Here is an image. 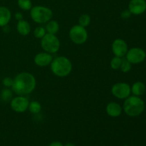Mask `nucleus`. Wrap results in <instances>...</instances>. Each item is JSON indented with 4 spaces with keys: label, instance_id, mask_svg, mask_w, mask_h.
<instances>
[{
    "label": "nucleus",
    "instance_id": "obj_1",
    "mask_svg": "<svg viewBox=\"0 0 146 146\" xmlns=\"http://www.w3.org/2000/svg\"><path fill=\"white\" fill-rule=\"evenodd\" d=\"M36 81L33 74L29 72L19 74L13 78L11 90L18 96H25L31 94L35 89Z\"/></svg>",
    "mask_w": 146,
    "mask_h": 146
},
{
    "label": "nucleus",
    "instance_id": "obj_2",
    "mask_svg": "<svg viewBox=\"0 0 146 146\" xmlns=\"http://www.w3.org/2000/svg\"><path fill=\"white\" fill-rule=\"evenodd\" d=\"M123 109L128 116H138L145 110V103L139 96H130L125 98L123 106Z\"/></svg>",
    "mask_w": 146,
    "mask_h": 146
},
{
    "label": "nucleus",
    "instance_id": "obj_3",
    "mask_svg": "<svg viewBox=\"0 0 146 146\" xmlns=\"http://www.w3.org/2000/svg\"><path fill=\"white\" fill-rule=\"evenodd\" d=\"M51 72L58 77H66L72 71V63L66 56H58L53 58L51 64Z\"/></svg>",
    "mask_w": 146,
    "mask_h": 146
},
{
    "label": "nucleus",
    "instance_id": "obj_4",
    "mask_svg": "<svg viewBox=\"0 0 146 146\" xmlns=\"http://www.w3.org/2000/svg\"><path fill=\"white\" fill-rule=\"evenodd\" d=\"M30 16L33 21L36 24H46L52 18L53 11L44 6H34L30 10Z\"/></svg>",
    "mask_w": 146,
    "mask_h": 146
},
{
    "label": "nucleus",
    "instance_id": "obj_5",
    "mask_svg": "<svg viewBox=\"0 0 146 146\" xmlns=\"http://www.w3.org/2000/svg\"><path fill=\"white\" fill-rule=\"evenodd\" d=\"M41 46L46 52L49 54H55L59 50L61 43L56 34H46L41 38Z\"/></svg>",
    "mask_w": 146,
    "mask_h": 146
},
{
    "label": "nucleus",
    "instance_id": "obj_6",
    "mask_svg": "<svg viewBox=\"0 0 146 146\" xmlns=\"http://www.w3.org/2000/svg\"><path fill=\"white\" fill-rule=\"evenodd\" d=\"M68 36L71 41L75 44H84L88 39V31L85 27L80 26L79 24L74 25L70 29Z\"/></svg>",
    "mask_w": 146,
    "mask_h": 146
},
{
    "label": "nucleus",
    "instance_id": "obj_7",
    "mask_svg": "<svg viewBox=\"0 0 146 146\" xmlns=\"http://www.w3.org/2000/svg\"><path fill=\"white\" fill-rule=\"evenodd\" d=\"M111 94L118 99H125L131 96V86L125 82H119L113 84L111 87Z\"/></svg>",
    "mask_w": 146,
    "mask_h": 146
},
{
    "label": "nucleus",
    "instance_id": "obj_8",
    "mask_svg": "<svg viewBox=\"0 0 146 146\" xmlns=\"http://www.w3.org/2000/svg\"><path fill=\"white\" fill-rule=\"evenodd\" d=\"M146 58V53L143 48L134 47L128 50L125 58L131 64H141Z\"/></svg>",
    "mask_w": 146,
    "mask_h": 146
},
{
    "label": "nucleus",
    "instance_id": "obj_9",
    "mask_svg": "<svg viewBox=\"0 0 146 146\" xmlns=\"http://www.w3.org/2000/svg\"><path fill=\"white\" fill-rule=\"evenodd\" d=\"M29 104V101L28 98L24 96H16L13 98L10 101V107L11 109L19 113H24L25 111H27L28 110Z\"/></svg>",
    "mask_w": 146,
    "mask_h": 146
},
{
    "label": "nucleus",
    "instance_id": "obj_10",
    "mask_svg": "<svg viewBox=\"0 0 146 146\" xmlns=\"http://www.w3.org/2000/svg\"><path fill=\"white\" fill-rule=\"evenodd\" d=\"M112 52L115 56L123 58L125 56L127 51L128 50V46L127 43L122 38H116L114 40L111 46Z\"/></svg>",
    "mask_w": 146,
    "mask_h": 146
},
{
    "label": "nucleus",
    "instance_id": "obj_11",
    "mask_svg": "<svg viewBox=\"0 0 146 146\" xmlns=\"http://www.w3.org/2000/svg\"><path fill=\"white\" fill-rule=\"evenodd\" d=\"M128 10L134 15H140L146 11L145 0H131L128 4Z\"/></svg>",
    "mask_w": 146,
    "mask_h": 146
},
{
    "label": "nucleus",
    "instance_id": "obj_12",
    "mask_svg": "<svg viewBox=\"0 0 146 146\" xmlns=\"http://www.w3.org/2000/svg\"><path fill=\"white\" fill-rule=\"evenodd\" d=\"M53 60V56L51 54L48 52H40L36 54L34 58V64L39 67L48 66L51 64Z\"/></svg>",
    "mask_w": 146,
    "mask_h": 146
},
{
    "label": "nucleus",
    "instance_id": "obj_13",
    "mask_svg": "<svg viewBox=\"0 0 146 146\" xmlns=\"http://www.w3.org/2000/svg\"><path fill=\"white\" fill-rule=\"evenodd\" d=\"M107 114L110 117L112 118H116L120 116L122 113L123 108L119 104L116 102H110L107 104L106 108Z\"/></svg>",
    "mask_w": 146,
    "mask_h": 146
},
{
    "label": "nucleus",
    "instance_id": "obj_14",
    "mask_svg": "<svg viewBox=\"0 0 146 146\" xmlns=\"http://www.w3.org/2000/svg\"><path fill=\"white\" fill-rule=\"evenodd\" d=\"M11 19V11L6 7H0V27L8 25Z\"/></svg>",
    "mask_w": 146,
    "mask_h": 146
},
{
    "label": "nucleus",
    "instance_id": "obj_15",
    "mask_svg": "<svg viewBox=\"0 0 146 146\" xmlns=\"http://www.w3.org/2000/svg\"><path fill=\"white\" fill-rule=\"evenodd\" d=\"M17 30L19 34L21 36H27L31 32V25L27 21L21 19L18 21L17 24Z\"/></svg>",
    "mask_w": 146,
    "mask_h": 146
},
{
    "label": "nucleus",
    "instance_id": "obj_16",
    "mask_svg": "<svg viewBox=\"0 0 146 146\" xmlns=\"http://www.w3.org/2000/svg\"><path fill=\"white\" fill-rule=\"evenodd\" d=\"M131 90L133 96H140L145 93V85L141 81H137L133 84L132 86L131 87Z\"/></svg>",
    "mask_w": 146,
    "mask_h": 146
},
{
    "label": "nucleus",
    "instance_id": "obj_17",
    "mask_svg": "<svg viewBox=\"0 0 146 146\" xmlns=\"http://www.w3.org/2000/svg\"><path fill=\"white\" fill-rule=\"evenodd\" d=\"M45 29L46 33L51 34H56L59 31V24L55 20H50L48 22L46 23Z\"/></svg>",
    "mask_w": 146,
    "mask_h": 146
},
{
    "label": "nucleus",
    "instance_id": "obj_18",
    "mask_svg": "<svg viewBox=\"0 0 146 146\" xmlns=\"http://www.w3.org/2000/svg\"><path fill=\"white\" fill-rule=\"evenodd\" d=\"M0 98L3 102L8 103L11 101L13 98L12 90H10L9 88H5L1 91L0 94Z\"/></svg>",
    "mask_w": 146,
    "mask_h": 146
},
{
    "label": "nucleus",
    "instance_id": "obj_19",
    "mask_svg": "<svg viewBox=\"0 0 146 146\" xmlns=\"http://www.w3.org/2000/svg\"><path fill=\"white\" fill-rule=\"evenodd\" d=\"M28 110L32 114H38L41 111V105L39 102L36 101H33L29 102Z\"/></svg>",
    "mask_w": 146,
    "mask_h": 146
},
{
    "label": "nucleus",
    "instance_id": "obj_20",
    "mask_svg": "<svg viewBox=\"0 0 146 146\" xmlns=\"http://www.w3.org/2000/svg\"><path fill=\"white\" fill-rule=\"evenodd\" d=\"M17 4L21 9L29 11L32 8V2L31 0H17Z\"/></svg>",
    "mask_w": 146,
    "mask_h": 146
},
{
    "label": "nucleus",
    "instance_id": "obj_21",
    "mask_svg": "<svg viewBox=\"0 0 146 146\" xmlns=\"http://www.w3.org/2000/svg\"><path fill=\"white\" fill-rule=\"evenodd\" d=\"M91 23V17L88 14H84L78 18V24L83 27H87Z\"/></svg>",
    "mask_w": 146,
    "mask_h": 146
},
{
    "label": "nucleus",
    "instance_id": "obj_22",
    "mask_svg": "<svg viewBox=\"0 0 146 146\" xmlns=\"http://www.w3.org/2000/svg\"><path fill=\"white\" fill-rule=\"evenodd\" d=\"M122 59L123 58H120V57L118 56H114L113 58L111 60V62H110L111 68L113 70L120 69L121 62H122Z\"/></svg>",
    "mask_w": 146,
    "mask_h": 146
},
{
    "label": "nucleus",
    "instance_id": "obj_23",
    "mask_svg": "<svg viewBox=\"0 0 146 146\" xmlns=\"http://www.w3.org/2000/svg\"><path fill=\"white\" fill-rule=\"evenodd\" d=\"M46 34V31L45 29V27H41V26L36 27L34 31V36L36 38H39V39L42 38Z\"/></svg>",
    "mask_w": 146,
    "mask_h": 146
},
{
    "label": "nucleus",
    "instance_id": "obj_24",
    "mask_svg": "<svg viewBox=\"0 0 146 146\" xmlns=\"http://www.w3.org/2000/svg\"><path fill=\"white\" fill-rule=\"evenodd\" d=\"M131 65H132V64H131L126 58H123L121 67H120V69H121V71H122L123 73H128L131 71Z\"/></svg>",
    "mask_w": 146,
    "mask_h": 146
},
{
    "label": "nucleus",
    "instance_id": "obj_25",
    "mask_svg": "<svg viewBox=\"0 0 146 146\" xmlns=\"http://www.w3.org/2000/svg\"><path fill=\"white\" fill-rule=\"evenodd\" d=\"M2 84L6 88H10L13 84V78L11 77H5L2 80Z\"/></svg>",
    "mask_w": 146,
    "mask_h": 146
},
{
    "label": "nucleus",
    "instance_id": "obj_26",
    "mask_svg": "<svg viewBox=\"0 0 146 146\" xmlns=\"http://www.w3.org/2000/svg\"><path fill=\"white\" fill-rule=\"evenodd\" d=\"M131 15H132V14H131V11H130L128 9L123 10L121 14V18L123 19H126L130 18V17H131Z\"/></svg>",
    "mask_w": 146,
    "mask_h": 146
},
{
    "label": "nucleus",
    "instance_id": "obj_27",
    "mask_svg": "<svg viewBox=\"0 0 146 146\" xmlns=\"http://www.w3.org/2000/svg\"><path fill=\"white\" fill-rule=\"evenodd\" d=\"M14 17L17 21H20V20L23 19V15L21 12H17L14 14Z\"/></svg>",
    "mask_w": 146,
    "mask_h": 146
},
{
    "label": "nucleus",
    "instance_id": "obj_28",
    "mask_svg": "<svg viewBox=\"0 0 146 146\" xmlns=\"http://www.w3.org/2000/svg\"><path fill=\"white\" fill-rule=\"evenodd\" d=\"M48 146H64L63 144L61 143L59 141H54V142H52L51 144H50Z\"/></svg>",
    "mask_w": 146,
    "mask_h": 146
},
{
    "label": "nucleus",
    "instance_id": "obj_29",
    "mask_svg": "<svg viewBox=\"0 0 146 146\" xmlns=\"http://www.w3.org/2000/svg\"><path fill=\"white\" fill-rule=\"evenodd\" d=\"M2 29H3V31H4L5 33H9V31H10V29L8 25L4 26V27H2Z\"/></svg>",
    "mask_w": 146,
    "mask_h": 146
},
{
    "label": "nucleus",
    "instance_id": "obj_30",
    "mask_svg": "<svg viewBox=\"0 0 146 146\" xmlns=\"http://www.w3.org/2000/svg\"><path fill=\"white\" fill-rule=\"evenodd\" d=\"M64 146H75V145L73 143H66L65 145H64Z\"/></svg>",
    "mask_w": 146,
    "mask_h": 146
},
{
    "label": "nucleus",
    "instance_id": "obj_31",
    "mask_svg": "<svg viewBox=\"0 0 146 146\" xmlns=\"http://www.w3.org/2000/svg\"><path fill=\"white\" fill-rule=\"evenodd\" d=\"M123 146H129V145H123Z\"/></svg>",
    "mask_w": 146,
    "mask_h": 146
}]
</instances>
